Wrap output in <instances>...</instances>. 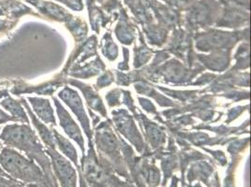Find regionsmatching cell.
<instances>
[{
  "label": "cell",
  "instance_id": "1",
  "mask_svg": "<svg viewBox=\"0 0 251 187\" xmlns=\"http://www.w3.org/2000/svg\"><path fill=\"white\" fill-rule=\"evenodd\" d=\"M0 141L6 147L12 148L38 162L42 167L48 166V159L42 143L28 124H11L0 131Z\"/></svg>",
  "mask_w": 251,
  "mask_h": 187
},
{
  "label": "cell",
  "instance_id": "2",
  "mask_svg": "<svg viewBox=\"0 0 251 187\" xmlns=\"http://www.w3.org/2000/svg\"><path fill=\"white\" fill-rule=\"evenodd\" d=\"M0 167L25 187H39L44 181L42 169L34 160L6 146L0 148Z\"/></svg>",
  "mask_w": 251,
  "mask_h": 187
},
{
  "label": "cell",
  "instance_id": "3",
  "mask_svg": "<svg viewBox=\"0 0 251 187\" xmlns=\"http://www.w3.org/2000/svg\"><path fill=\"white\" fill-rule=\"evenodd\" d=\"M47 153L52 159L53 169L60 182L61 187H75L74 170L69 162L65 160L53 148H48Z\"/></svg>",
  "mask_w": 251,
  "mask_h": 187
},
{
  "label": "cell",
  "instance_id": "4",
  "mask_svg": "<svg viewBox=\"0 0 251 187\" xmlns=\"http://www.w3.org/2000/svg\"><path fill=\"white\" fill-rule=\"evenodd\" d=\"M32 13L31 10L16 0H0V17L8 20L19 19L25 14Z\"/></svg>",
  "mask_w": 251,
  "mask_h": 187
},
{
  "label": "cell",
  "instance_id": "5",
  "mask_svg": "<svg viewBox=\"0 0 251 187\" xmlns=\"http://www.w3.org/2000/svg\"><path fill=\"white\" fill-rule=\"evenodd\" d=\"M26 100L29 101L35 114L38 115V117L42 119L44 123L52 125L55 124L53 111L48 99H44L41 97H27Z\"/></svg>",
  "mask_w": 251,
  "mask_h": 187
},
{
  "label": "cell",
  "instance_id": "6",
  "mask_svg": "<svg viewBox=\"0 0 251 187\" xmlns=\"http://www.w3.org/2000/svg\"><path fill=\"white\" fill-rule=\"evenodd\" d=\"M19 100H20V102L23 105V107L27 112L28 117L30 118L32 124L35 126L37 131L39 132V134L41 136V138H42L43 142L45 143V145L47 146L48 148H53L54 147V138L52 135L51 131L47 128V126H45L44 124H42V122L37 118L36 115H34V113L31 111V108L29 107V105H28L27 101H26V99L22 97Z\"/></svg>",
  "mask_w": 251,
  "mask_h": 187
},
{
  "label": "cell",
  "instance_id": "7",
  "mask_svg": "<svg viewBox=\"0 0 251 187\" xmlns=\"http://www.w3.org/2000/svg\"><path fill=\"white\" fill-rule=\"evenodd\" d=\"M0 105L11 114V116L16 118L20 123L23 124H28L30 123L29 117L26 114L25 108L23 107L20 100H16L12 98L11 95L1 99Z\"/></svg>",
  "mask_w": 251,
  "mask_h": 187
},
{
  "label": "cell",
  "instance_id": "8",
  "mask_svg": "<svg viewBox=\"0 0 251 187\" xmlns=\"http://www.w3.org/2000/svg\"><path fill=\"white\" fill-rule=\"evenodd\" d=\"M7 123H20L16 118L0 110V125H4Z\"/></svg>",
  "mask_w": 251,
  "mask_h": 187
},
{
  "label": "cell",
  "instance_id": "9",
  "mask_svg": "<svg viewBox=\"0 0 251 187\" xmlns=\"http://www.w3.org/2000/svg\"><path fill=\"white\" fill-rule=\"evenodd\" d=\"M10 91H9V88L6 87V86H3L0 88V100L9 96L10 95Z\"/></svg>",
  "mask_w": 251,
  "mask_h": 187
},
{
  "label": "cell",
  "instance_id": "10",
  "mask_svg": "<svg viewBox=\"0 0 251 187\" xmlns=\"http://www.w3.org/2000/svg\"><path fill=\"white\" fill-rule=\"evenodd\" d=\"M2 147V143H1V141H0V148Z\"/></svg>",
  "mask_w": 251,
  "mask_h": 187
}]
</instances>
